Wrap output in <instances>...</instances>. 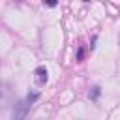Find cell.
<instances>
[{
    "label": "cell",
    "mask_w": 120,
    "mask_h": 120,
    "mask_svg": "<svg viewBox=\"0 0 120 120\" xmlns=\"http://www.w3.org/2000/svg\"><path fill=\"white\" fill-rule=\"evenodd\" d=\"M28 109H30V105H28V101H26V99H24V101H17V103L13 105L11 120H24V118H26V114H28Z\"/></svg>",
    "instance_id": "obj_1"
},
{
    "label": "cell",
    "mask_w": 120,
    "mask_h": 120,
    "mask_svg": "<svg viewBox=\"0 0 120 120\" xmlns=\"http://www.w3.org/2000/svg\"><path fill=\"white\" fill-rule=\"evenodd\" d=\"M34 75H36V84H38V86H43V84L47 82V79H49V77H47L49 73H47V68H45V66H39V68H36Z\"/></svg>",
    "instance_id": "obj_2"
},
{
    "label": "cell",
    "mask_w": 120,
    "mask_h": 120,
    "mask_svg": "<svg viewBox=\"0 0 120 120\" xmlns=\"http://www.w3.org/2000/svg\"><path fill=\"white\" fill-rule=\"evenodd\" d=\"M39 99V92H28V96H26V101H28V105H32L34 101H38Z\"/></svg>",
    "instance_id": "obj_3"
},
{
    "label": "cell",
    "mask_w": 120,
    "mask_h": 120,
    "mask_svg": "<svg viewBox=\"0 0 120 120\" xmlns=\"http://www.w3.org/2000/svg\"><path fill=\"white\" fill-rule=\"evenodd\" d=\"M98 96H99V86H94V88H92L90 98H92V99H98Z\"/></svg>",
    "instance_id": "obj_4"
}]
</instances>
